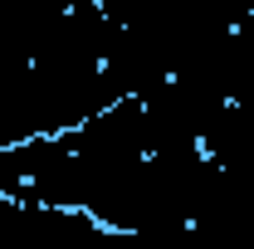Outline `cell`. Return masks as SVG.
Wrapping results in <instances>:
<instances>
[{"mask_svg":"<svg viewBox=\"0 0 254 249\" xmlns=\"http://www.w3.org/2000/svg\"><path fill=\"white\" fill-rule=\"evenodd\" d=\"M0 249H142V240L108 230L88 210L30 205L0 195Z\"/></svg>","mask_w":254,"mask_h":249,"instance_id":"obj_1","label":"cell"}]
</instances>
